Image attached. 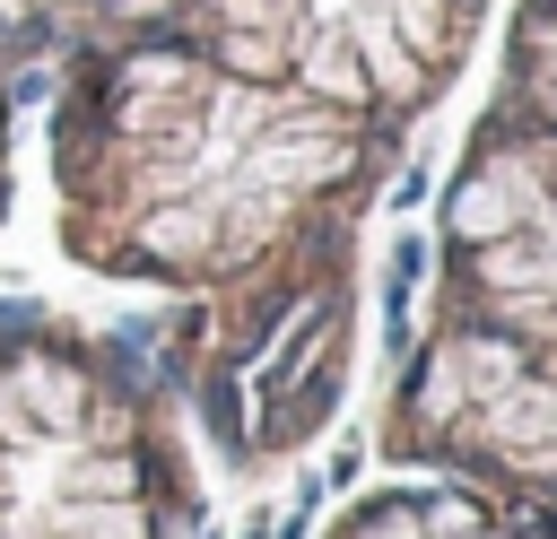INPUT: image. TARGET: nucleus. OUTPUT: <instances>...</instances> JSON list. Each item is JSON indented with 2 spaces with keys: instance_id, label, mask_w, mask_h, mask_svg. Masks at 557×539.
Returning <instances> with one entry per match:
<instances>
[{
  "instance_id": "1",
  "label": "nucleus",
  "mask_w": 557,
  "mask_h": 539,
  "mask_svg": "<svg viewBox=\"0 0 557 539\" xmlns=\"http://www.w3.org/2000/svg\"><path fill=\"white\" fill-rule=\"evenodd\" d=\"M479 43L487 0H139L52 61V235L165 296L157 374L226 469L339 417L374 200Z\"/></svg>"
},
{
  "instance_id": "2",
  "label": "nucleus",
  "mask_w": 557,
  "mask_h": 539,
  "mask_svg": "<svg viewBox=\"0 0 557 539\" xmlns=\"http://www.w3.org/2000/svg\"><path fill=\"white\" fill-rule=\"evenodd\" d=\"M426 252V313L374 443L392 469H435L557 522V0L505 9Z\"/></svg>"
},
{
  "instance_id": "3",
  "label": "nucleus",
  "mask_w": 557,
  "mask_h": 539,
  "mask_svg": "<svg viewBox=\"0 0 557 539\" xmlns=\"http://www.w3.org/2000/svg\"><path fill=\"white\" fill-rule=\"evenodd\" d=\"M0 539H218L157 356L35 296H0Z\"/></svg>"
},
{
  "instance_id": "4",
  "label": "nucleus",
  "mask_w": 557,
  "mask_h": 539,
  "mask_svg": "<svg viewBox=\"0 0 557 539\" xmlns=\"http://www.w3.org/2000/svg\"><path fill=\"white\" fill-rule=\"evenodd\" d=\"M322 539H557V522L540 513H513L461 478H435V469H392L383 487L348 496Z\"/></svg>"
},
{
  "instance_id": "5",
  "label": "nucleus",
  "mask_w": 557,
  "mask_h": 539,
  "mask_svg": "<svg viewBox=\"0 0 557 539\" xmlns=\"http://www.w3.org/2000/svg\"><path fill=\"white\" fill-rule=\"evenodd\" d=\"M122 9L139 0H0V226H9V200H17V113H26V87L52 78V61L113 26Z\"/></svg>"
}]
</instances>
